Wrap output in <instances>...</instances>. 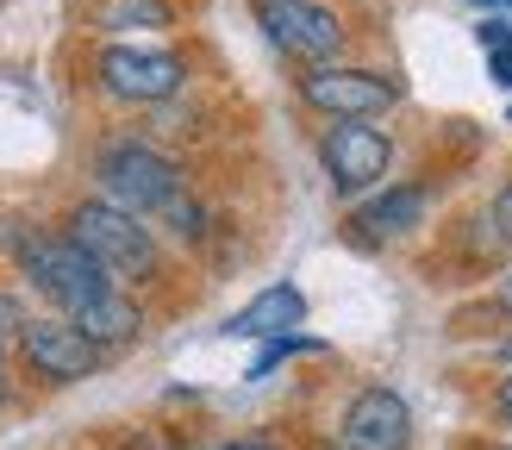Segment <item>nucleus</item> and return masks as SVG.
<instances>
[{
	"label": "nucleus",
	"instance_id": "f257e3e1",
	"mask_svg": "<svg viewBox=\"0 0 512 450\" xmlns=\"http://www.w3.org/2000/svg\"><path fill=\"white\" fill-rule=\"evenodd\" d=\"M69 244L107 275V282H150L157 275V244L138 225V213L113 207V200H82L69 213Z\"/></svg>",
	"mask_w": 512,
	"mask_h": 450
},
{
	"label": "nucleus",
	"instance_id": "f03ea898",
	"mask_svg": "<svg viewBox=\"0 0 512 450\" xmlns=\"http://www.w3.org/2000/svg\"><path fill=\"white\" fill-rule=\"evenodd\" d=\"M100 182L125 213H163V200L182 194V169L150 144H107L100 150Z\"/></svg>",
	"mask_w": 512,
	"mask_h": 450
},
{
	"label": "nucleus",
	"instance_id": "7ed1b4c3",
	"mask_svg": "<svg viewBox=\"0 0 512 450\" xmlns=\"http://www.w3.org/2000/svg\"><path fill=\"white\" fill-rule=\"evenodd\" d=\"M19 263H25V275H32V282H38L50 300H57L63 313L88 307L94 294H107V288H113L107 275H100L69 238H44V232L32 238V232H25V238H19Z\"/></svg>",
	"mask_w": 512,
	"mask_h": 450
},
{
	"label": "nucleus",
	"instance_id": "20e7f679",
	"mask_svg": "<svg viewBox=\"0 0 512 450\" xmlns=\"http://www.w3.org/2000/svg\"><path fill=\"white\" fill-rule=\"evenodd\" d=\"M300 94H306V107H319L331 119H369L400 100V82L375 69H313V75H300Z\"/></svg>",
	"mask_w": 512,
	"mask_h": 450
},
{
	"label": "nucleus",
	"instance_id": "39448f33",
	"mask_svg": "<svg viewBox=\"0 0 512 450\" xmlns=\"http://www.w3.org/2000/svg\"><path fill=\"white\" fill-rule=\"evenodd\" d=\"M319 157H325V175H331V188L338 194H356V188H369V182H381L388 175V138L375 132V125H363V119H338L325 132V144H319Z\"/></svg>",
	"mask_w": 512,
	"mask_h": 450
},
{
	"label": "nucleus",
	"instance_id": "423d86ee",
	"mask_svg": "<svg viewBox=\"0 0 512 450\" xmlns=\"http://www.w3.org/2000/svg\"><path fill=\"white\" fill-rule=\"evenodd\" d=\"M263 32L288 50V57H306V63L338 57V44H344L338 13L313 7V0H263Z\"/></svg>",
	"mask_w": 512,
	"mask_h": 450
},
{
	"label": "nucleus",
	"instance_id": "0eeeda50",
	"mask_svg": "<svg viewBox=\"0 0 512 450\" xmlns=\"http://www.w3.org/2000/svg\"><path fill=\"white\" fill-rule=\"evenodd\" d=\"M100 88L119 94V100H169L182 88V63L169 50H132V44H113L100 50Z\"/></svg>",
	"mask_w": 512,
	"mask_h": 450
},
{
	"label": "nucleus",
	"instance_id": "6e6552de",
	"mask_svg": "<svg viewBox=\"0 0 512 450\" xmlns=\"http://www.w3.org/2000/svg\"><path fill=\"white\" fill-rule=\"evenodd\" d=\"M19 344H25V363L38 375H50V382H82V375H94V363H100V350L75 332L69 319H25Z\"/></svg>",
	"mask_w": 512,
	"mask_h": 450
},
{
	"label": "nucleus",
	"instance_id": "1a4fd4ad",
	"mask_svg": "<svg viewBox=\"0 0 512 450\" xmlns=\"http://www.w3.org/2000/svg\"><path fill=\"white\" fill-rule=\"evenodd\" d=\"M413 444V413L394 388H363L344 407V450H406Z\"/></svg>",
	"mask_w": 512,
	"mask_h": 450
},
{
	"label": "nucleus",
	"instance_id": "9d476101",
	"mask_svg": "<svg viewBox=\"0 0 512 450\" xmlns=\"http://www.w3.org/2000/svg\"><path fill=\"white\" fill-rule=\"evenodd\" d=\"M306 319V300H300V288H263L250 300V307H238L232 313V325H225V332L232 338H281V332H294V325Z\"/></svg>",
	"mask_w": 512,
	"mask_h": 450
},
{
	"label": "nucleus",
	"instance_id": "9b49d317",
	"mask_svg": "<svg viewBox=\"0 0 512 450\" xmlns=\"http://www.w3.org/2000/svg\"><path fill=\"white\" fill-rule=\"evenodd\" d=\"M69 325H75V332H82L94 350H107V344H132L144 319H138V307H132V300H125L119 288H107V294H94L88 307H75Z\"/></svg>",
	"mask_w": 512,
	"mask_h": 450
},
{
	"label": "nucleus",
	"instance_id": "f8f14e48",
	"mask_svg": "<svg viewBox=\"0 0 512 450\" xmlns=\"http://www.w3.org/2000/svg\"><path fill=\"white\" fill-rule=\"evenodd\" d=\"M425 219V194L419 188H388V194H375L363 213H356V225L375 238H394V232H413V225Z\"/></svg>",
	"mask_w": 512,
	"mask_h": 450
},
{
	"label": "nucleus",
	"instance_id": "ddd939ff",
	"mask_svg": "<svg viewBox=\"0 0 512 450\" xmlns=\"http://www.w3.org/2000/svg\"><path fill=\"white\" fill-rule=\"evenodd\" d=\"M163 219H169V232H175V238H200V232H207V213H200L194 200H182V194L163 200Z\"/></svg>",
	"mask_w": 512,
	"mask_h": 450
},
{
	"label": "nucleus",
	"instance_id": "4468645a",
	"mask_svg": "<svg viewBox=\"0 0 512 450\" xmlns=\"http://www.w3.org/2000/svg\"><path fill=\"white\" fill-rule=\"evenodd\" d=\"M300 350H319V338H300V332H281V338H269V350L250 363V375H269L281 357H300Z\"/></svg>",
	"mask_w": 512,
	"mask_h": 450
},
{
	"label": "nucleus",
	"instance_id": "2eb2a0df",
	"mask_svg": "<svg viewBox=\"0 0 512 450\" xmlns=\"http://www.w3.org/2000/svg\"><path fill=\"white\" fill-rule=\"evenodd\" d=\"M475 38H481V50H512V19H481Z\"/></svg>",
	"mask_w": 512,
	"mask_h": 450
},
{
	"label": "nucleus",
	"instance_id": "dca6fc26",
	"mask_svg": "<svg viewBox=\"0 0 512 450\" xmlns=\"http://www.w3.org/2000/svg\"><path fill=\"white\" fill-rule=\"evenodd\" d=\"M488 75L500 88H512V50H488Z\"/></svg>",
	"mask_w": 512,
	"mask_h": 450
},
{
	"label": "nucleus",
	"instance_id": "f3484780",
	"mask_svg": "<svg viewBox=\"0 0 512 450\" xmlns=\"http://www.w3.org/2000/svg\"><path fill=\"white\" fill-rule=\"evenodd\" d=\"M494 225H500V232H506V238H512V188H506V194H500V200H494Z\"/></svg>",
	"mask_w": 512,
	"mask_h": 450
},
{
	"label": "nucleus",
	"instance_id": "a211bd4d",
	"mask_svg": "<svg viewBox=\"0 0 512 450\" xmlns=\"http://www.w3.org/2000/svg\"><path fill=\"white\" fill-rule=\"evenodd\" d=\"M500 413L512 419V375H506V382H500Z\"/></svg>",
	"mask_w": 512,
	"mask_h": 450
},
{
	"label": "nucleus",
	"instance_id": "6ab92c4d",
	"mask_svg": "<svg viewBox=\"0 0 512 450\" xmlns=\"http://www.w3.org/2000/svg\"><path fill=\"white\" fill-rule=\"evenodd\" d=\"M225 450H275V444H263V438H238V444H225Z\"/></svg>",
	"mask_w": 512,
	"mask_h": 450
},
{
	"label": "nucleus",
	"instance_id": "aec40b11",
	"mask_svg": "<svg viewBox=\"0 0 512 450\" xmlns=\"http://www.w3.org/2000/svg\"><path fill=\"white\" fill-rule=\"evenodd\" d=\"M506 313H512V275H506Z\"/></svg>",
	"mask_w": 512,
	"mask_h": 450
},
{
	"label": "nucleus",
	"instance_id": "412c9836",
	"mask_svg": "<svg viewBox=\"0 0 512 450\" xmlns=\"http://www.w3.org/2000/svg\"><path fill=\"white\" fill-rule=\"evenodd\" d=\"M481 7H512V0H481Z\"/></svg>",
	"mask_w": 512,
	"mask_h": 450
},
{
	"label": "nucleus",
	"instance_id": "4be33fe9",
	"mask_svg": "<svg viewBox=\"0 0 512 450\" xmlns=\"http://www.w3.org/2000/svg\"><path fill=\"white\" fill-rule=\"evenodd\" d=\"M0 394H7V369H0Z\"/></svg>",
	"mask_w": 512,
	"mask_h": 450
},
{
	"label": "nucleus",
	"instance_id": "5701e85b",
	"mask_svg": "<svg viewBox=\"0 0 512 450\" xmlns=\"http://www.w3.org/2000/svg\"><path fill=\"white\" fill-rule=\"evenodd\" d=\"M506 119H512V107H506Z\"/></svg>",
	"mask_w": 512,
	"mask_h": 450
}]
</instances>
